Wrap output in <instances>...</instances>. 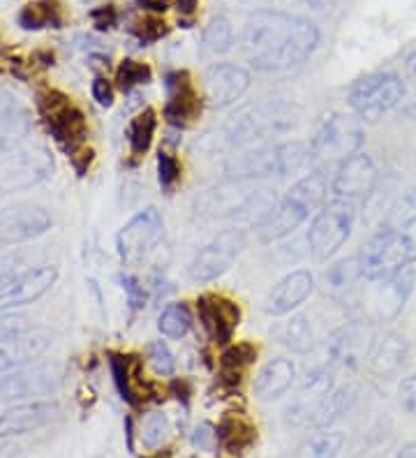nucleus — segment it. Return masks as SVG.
<instances>
[{
	"label": "nucleus",
	"mask_w": 416,
	"mask_h": 458,
	"mask_svg": "<svg viewBox=\"0 0 416 458\" xmlns=\"http://www.w3.org/2000/svg\"><path fill=\"white\" fill-rule=\"evenodd\" d=\"M201 86H204L206 106L227 109L248 93L250 72L236 63H216V65L206 67Z\"/></svg>",
	"instance_id": "dca6fc26"
},
{
	"label": "nucleus",
	"mask_w": 416,
	"mask_h": 458,
	"mask_svg": "<svg viewBox=\"0 0 416 458\" xmlns=\"http://www.w3.org/2000/svg\"><path fill=\"white\" fill-rule=\"evenodd\" d=\"M192 442H194V447L211 449L213 442H217L216 440V428H213L211 424H200L197 428H194Z\"/></svg>",
	"instance_id": "864d4df0"
},
{
	"label": "nucleus",
	"mask_w": 416,
	"mask_h": 458,
	"mask_svg": "<svg viewBox=\"0 0 416 458\" xmlns=\"http://www.w3.org/2000/svg\"><path fill=\"white\" fill-rule=\"evenodd\" d=\"M245 243H248V236H245L243 229L232 227L217 232L190 262V278L194 283L206 285V283H213L220 276H225L232 268V264L239 259L241 252L245 250Z\"/></svg>",
	"instance_id": "1a4fd4ad"
},
{
	"label": "nucleus",
	"mask_w": 416,
	"mask_h": 458,
	"mask_svg": "<svg viewBox=\"0 0 416 458\" xmlns=\"http://www.w3.org/2000/svg\"><path fill=\"white\" fill-rule=\"evenodd\" d=\"M146 361L156 370V375H162V377L176 373V357L165 341H153L146 345Z\"/></svg>",
	"instance_id": "c03bdc74"
},
{
	"label": "nucleus",
	"mask_w": 416,
	"mask_h": 458,
	"mask_svg": "<svg viewBox=\"0 0 416 458\" xmlns=\"http://www.w3.org/2000/svg\"><path fill=\"white\" fill-rule=\"evenodd\" d=\"M292 125H294L292 106L280 100L257 102V105H248L232 114L217 128L208 130L204 137L197 140V148L208 156H216V153L232 156V153L245 151L252 146L268 144L267 140L287 132Z\"/></svg>",
	"instance_id": "f03ea898"
},
{
	"label": "nucleus",
	"mask_w": 416,
	"mask_h": 458,
	"mask_svg": "<svg viewBox=\"0 0 416 458\" xmlns=\"http://www.w3.org/2000/svg\"><path fill=\"white\" fill-rule=\"evenodd\" d=\"M181 176H183V167L178 163V157L172 151L160 148V153H157V181H160L162 191L172 192Z\"/></svg>",
	"instance_id": "a18cd8bd"
},
{
	"label": "nucleus",
	"mask_w": 416,
	"mask_h": 458,
	"mask_svg": "<svg viewBox=\"0 0 416 458\" xmlns=\"http://www.w3.org/2000/svg\"><path fill=\"white\" fill-rule=\"evenodd\" d=\"M328 188H331V183H328L327 172L317 167L315 172L305 174L303 179L296 181V183L287 191V197L299 201L305 211H310L312 216H315V213L328 201Z\"/></svg>",
	"instance_id": "c756f323"
},
{
	"label": "nucleus",
	"mask_w": 416,
	"mask_h": 458,
	"mask_svg": "<svg viewBox=\"0 0 416 458\" xmlns=\"http://www.w3.org/2000/svg\"><path fill=\"white\" fill-rule=\"evenodd\" d=\"M93 19L100 29H109V26L116 23V10L114 7H100V10L93 12Z\"/></svg>",
	"instance_id": "5fc2aeb1"
},
{
	"label": "nucleus",
	"mask_w": 416,
	"mask_h": 458,
	"mask_svg": "<svg viewBox=\"0 0 416 458\" xmlns=\"http://www.w3.org/2000/svg\"><path fill=\"white\" fill-rule=\"evenodd\" d=\"M276 157H277V176H289L308 165H312L310 144L303 141H280L276 144Z\"/></svg>",
	"instance_id": "4c0bfd02"
},
{
	"label": "nucleus",
	"mask_w": 416,
	"mask_h": 458,
	"mask_svg": "<svg viewBox=\"0 0 416 458\" xmlns=\"http://www.w3.org/2000/svg\"><path fill=\"white\" fill-rule=\"evenodd\" d=\"M356 398H359V389H356V386H352V385L335 386L331 396H328L327 403L322 405V410L317 412V417H315V421H312L310 428H317V430L331 428V426L335 424L340 417H344V414L354 408Z\"/></svg>",
	"instance_id": "473e14b6"
},
{
	"label": "nucleus",
	"mask_w": 416,
	"mask_h": 458,
	"mask_svg": "<svg viewBox=\"0 0 416 458\" xmlns=\"http://www.w3.org/2000/svg\"><path fill=\"white\" fill-rule=\"evenodd\" d=\"M146 458H172V452H169V449H162V452L150 454V456H146Z\"/></svg>",
	"instance_id": "052dcab7"
},
{
	"label": "nucleus",
	"mask_w": 416,
	"mask_h": 458,
	"mask_svg": "<svg viewBox=\"0 0 416 458\" xmlns=\"http://www.w3.org/2000/svg\"><path fill=\"white\" fill-rule=\"evenodd\" d=\"M310 216L312 213L305 211L299 201L284 195L267 218L261 220L259 225H255V232L261 243H276V241H283L284 236L294 234L296 229L310 218Z\"/></svg>",
	"instance_id": "393cba45"
},
{
	"label": "nucleus",
	"mask_w": 416,
	"mask_h": 458,
	"mask_svg": "<svg viewBox=\"0 0 416 458\" xmlns=\"http://www.w3.org/2000/svg\"><path fill=\"white\" fill-rule=\"evenodd\" d=\"M156 130H157V114L156 109H150V106H146L144 112H139L137 116L130 121L128 144H130V153H132L134 157H144L146 153L150 151L153 140H156Z\"/></svg>",
	"instance_id": "f704fd0d"
},
{
	"label": "nucleus",
	"mask_w": 416,
	"mask_h": 458,
	"mask_svg": "<svg viewBox=\"0 0 416 458\" xmlns=\"http://www.w3.org/2000/svg\"><path fill=\"white\" fill-rule=\"evenodd\" d=\"M169 436V420L160 410H153L141 420V442L146 449H157Z\"/></svg>",
	"instance_id": "37998d69"
},
{
	"label": "nucleus",
	"mask_w": 416,
	"mask_h": 458,
	"mask_svg": "<svg viewBox=\"0 0 416 458\" xmlns=\"http://www.w3.org/2000/svg\"><path fill=\"white\" fill-rule=\"evenodd\" d=\"M90 90H93V100H98V105L111 106V102H114V86H111V81H106L105 77H98L93 86H90Z\"/></svg>",
	"instance_id": "603ef678"
},
{
	"label": "nucleus",
	"mask_w": 416,
	"mask_h": 458,
	"mask_svg": "<svg viewBox=\"0 0 416 458\" xmlns=\"http://www.w3.org/2000/svg\"><path fill=\"white\" fill-rule=\"evenodd\" d=\"M197 5H200V0H176V10L181 17H194V12H197Z\"/></svg>",
	"instance_id": "6e6d98bb"
},
{
	"label": "nucleus",
	"mask_w": 416,
	"mask_h": 458,
	"mask_svg": "<svg viewBox=\"0 0 416 458\" xmlns=\"http://www.w3.org/2000/svg\"><path fill=\"white\" fill-rule=\"evenodd\" d=\"M121 287L123 292L128 294V303L132 310H144L146 301H149V292H146V287L139 283L134 276H128V274H121Z\"/></svg>",
	"instance_id": "49530a36"
},
{
	"label": "nucleus",
	"mask_w": 416,
	"mask_h": 458,
	"mask_svg": "<svg viewBox=\"0 0 416 458\" xmlns=\"http://www.w3.org/2000/svg\"><path fill=\"white\" fill-rule=\"evenodd\" d=\"M273 338L277 341V345L287 347L292 352L303 354L308 352L315 343V334H312V325L308 315H289L287 319L277 322L271 329Z\"/></svg>",
	"instance_id": "7c9ffc66"
},
{
	"label": "nucleus",
	"mask_w": 416,
	"mask_h": 458,
	"mask_svg": "<svg viewBox=\"0 0 416 458\" xmlns=\"http://www.w3.org/2000/svg\"><path fill=\"white\" fill-rule=\"evenodd\" d=\"M216 440L225 454L243 456L257 442V426L243 412H227L217 424Z\"/></svg>",
	"instance_id": "bb28decb"
},
{
	"label": "nucleus",
	"mask_w": 416,
	"mask_h": 458,
	"mask_svg": "<svg viewBox=\"0 0 416 458\" xmlns=\"http://www.w3.org/2000/svg\"><path fill=\"white\" fill-rule=\"evenodd\" d=\"M51 229V216L47 208L35 204H19L0 211V246H17L35 241Z\"/></svg>",
	"instance_id": "f3484780"
},
{
	"label": "nucleus",
	"mask_w": 416,
	"mask_h": 458,
	"mask_svg": "<svg viewBox=\"0 0 416 458\" xmlns=\"http://www.w3.org/2000/svg\"><path fill=\"white\" fill-rule=\"evenodd\" d=\"M63 382L55 363H26L0 370V403H23L28 398L54 394Z\"/></svg>",
	"instance_id": "9d476101"
},
{
	"label": "nucleus",
	"mask_w": 416,
	"mask_h": 458,
	"mask_svg": "<svg viewBox=\"0 0 416 458\" xmlns=\"http://www.w3.org/2000/svg\"><path fill=\"white\" fill-rule=\"evenodd\" d=\"M26 262H23L21 255H7V258H0V290L7 287L12 280L17 278L21 271H26Z\"/></svg>",
	"instance_id": "09e8293b"
},
{
	"label": "nucleus",
	"mask_w": 416,
	"mask_h": 458,
	"mask_svg": "<svg viewBox=\"0 0 416 458\" xmlns=\"http://www.w3.org/2000/svg\"><path fill=\"white\" fill-rule=\"evenodd\" d=\"M162 236H165V220H162L160 211L153 207L144 208L123 225L116 234L118 258L125 264L139 262L156 250Z\"/></svg>",
	"instance_id": "f8f14e48"
},
{
	"label": "nucleus",
	"mask_w": 416,
	"mask_h": 458,
	"mask_svg": "<svg viewBox=\"0 0 416 458\" xmlns=\"http://www.w3.org/2000/svg\"><path fill=\"white\" fill-rule=\"evenodd\" d=\"M0 458H7V454H5V447H3V445H0Z\"/></svg>",
	"instance_id": "680f3d73"
},
{
	"label": "nucleus",
	"mask_w": 416,
	"mask_h": 458,
	"mask_svg": "<svg viewBox=\"0 0 416 458\" xmlns=\"http://www.w3.org/2000/svg\"><path fill=\"white\" fill-rule=\"evenodd\" d=\"M233 47V29L232 21L227 17H213L211 21L204 26L201 33V49L211 56H222L232 51Z\"/></svg>",
	"instance_id": "58836bf2"
},
{
	"label": "nucleus",
	"mask_w": 416,
	"mask_h": 458,
	"mask_svg": "<svg viewBox=\"0 0 416 458\" xmlns=\"http://www.w3.org/2000/svg\"><path fill=\"white\" fill-rule=\"evenodd\" d=\"M38 106L47 130L70 160L86 151L83 144L89 137V123L81 109L70 98L58 90H42L38 96Z\"/></svg>",
	"instance_id": "39448f33"
},
{
	"label": "nucleus",
	"mask_w": 416,
	"mask_h": 458,
	"mask_svg": "<svg viewBox=\"0 0 416 458\" xmlns=\"http://www.w3.org/2000/svg\"><path fill=\"white\" fill-rule=\"evenodd\" d=\"M257 345L252 343H236L229 345L220 357V380L229 386H239L245 370L257 361Z\"/></svg>",
	"instance_id": "2f4dec72"
},
{
	"label": "nucleus",
	"mask_w": 416,
	"mask_h": 458,
	"mask_svg": "<svg viewBox=\"0 0 416 458\" xmlns=\"http://www.w3.org/2000/svg\"><path fill=\"white\" fill-rule=\"evenodd\" d=\"M368 283L359 255L333 262L324 274V292L338 303H354L361 296V285Z\"/></svg>",
	"instance_id": "a878e982"
},
{
	"label": "nucleus",
	"mask_w": 416,
	"mask_h": 458,
	"mask_svg": "<svg viewBox=\"0 0 416 458\" xmlns=\"http://www.w3.org/2000/svg\"><path fill=\"white\" fill-rule=\"evenodd\" d=\"M354 220V201L335 199V197H333L331 201H327V204L312 216L310 229H308V234H305L308 250L312 252V258H315L317 262H327L328 258H333L352 236Z\"/></svg>",
	"instance_id": "6e6552de"
},
{
	"label": "nucleus",
	"mask_w": 416,
	"mask_h": 458,
	"mask_svg": "<svg viewBox=\"0 0 416 458\" xmlns=\"http://www.w3.org/2000/svg\"><path fill=\"white\" fill-rule=\"evenodd\" d=\"M366 141L363 121L356 114H331L310 140L312 165H340L361 151Z\"/></svg>",
	"instance_id": "0eeeda50"
},
{
	"label": "nucleus",
	"mask_w": 416,
	"mask_h": 458,
	"mask_svg": "<svg viewBox=\"0 0 416 458\" xmlns=\"http://www.w3.org/2000/svg\"><path fill=\"white\" fill-rule=\"evenodd\" d=\"M333 389H335V377H333L331 370H308L299 386V394H296L294 401L289 403L287 410H284L287 424L296 426V428H310L317 412L322 410V405L331 396Z\"/></svg>",
	"instance_id": "4468645a"
},
{
	"label": "nucleus",
	"mask_w": 416,
	"mask_h": 458,
	"mask_svg": "<svg viewBox=\"0 0 416 458\" xmlns=\"http://www.w3.org/2000/svg\"><path fill=\"white\" fill-rule=\"evenodd\" d=\"M379 183L378 165L368 153H354L335 167L331 179V192L335 199H368Z\"/></svg>",
	"instance_id": "2eb2a0df"
},
{
	"label": "nucleus",
	"mask_w": 416,
	"mask_h": 458,
	"mask_svg": "<svg viewBox=\"0 0 416 458\" xmlns=\"http://www.w3.org/2000/svg\"><path fill=\"white\" fill-rule=\"evenodd\" d=\"M132 33L137 35L139 42H144V45H150V42H156V39L165 38L166 35V23L160 21L156 17H149L144 21H139L132 26Z\"/></svg>",
	"instance_id": "de8ad7c7"
},
{
	"label": "nucleus",
	"mask_w": 416,
	"mask_h": 458,
	"mask_svg": "<svg viewBox=\"0 0 416 458\" xmlns=\"http://www.w3.org/2000/svg\"><path fill=\"white\" fill-rule=\"evenodd\" d=\"M344 445L340 430L322 428L301 447V458H335Z\"/></svg>",
	"instance_id": "a19ab883"
},
{
	"label": "nucleus",
	"mask_w": 416,
	"mask_h": 458,
	"mask_svg": "<svg viewBox=\"0 0 416 458\" xmlns=\"http://www.w3.org/2000/svg\"><path fill=\"white\" fill-rule=\"evenodd\" d=\"M378 334L372 329L370 319H352L331 331L327 338V357L333 366L343 369H359L370 359Z\"/></svg>",
	"instance_id": "9b49d317"
},
{
	"label": "nucleus",
	"mask_w": 416,
	"mask_h": 458,
	"mask_svg": "<svg viewBox=\"0 0 416 458\" xmlns=\"http://www.w3.org/2000/svg\"><path fill=\"white\" fill-rule=\"evenodd\" d=\"M157 329L165 338H172V341H181L192 329V313H190L188 303H166L162 308L160 318H157Z\"/></svg>",
	"instance_id": "c9c22d12"
},
{
	"label": "nucleus",
	"mask_w": 416,
	"mask_h": 458,
	"mask_svg": "<svg viewBox=\"0 0 416 458\" xmlns=\"http://www.w3.org/2000/svg\"><path fill=\"white\" fill-rule=\"evenodd\" d=\"M83 3H90V0H83Z\"/></svg>",
	"instance_id": "e2e57ef3"
},
{
	"label": "nucleus",
	"mask_w": 416,
	"mask_h": 458,
	"mask_svg": "<svg viewBox=\"0 0 416 458\" xmlns=\"http://www.w3.org/2000/svg\"><path fill=\"white\" fill-rule=\"evenodd\" d=\"M55 280H58V271L51 264L28 267L10 285L0 290V313H10L14 308L35 303L55 285Z\"/></svg>",
	"instance_id": "6ab92c4d"
},
{
	"label": "nucleus",
	"mask_w": 416,
	"mask_h": 458,
	"mask_svg": "<svg viewBox=\"0 0 416 458\" xmlns=\"http://www.w3.org/2000/svg\"><path fill=\"white\" fill-rule=\"evenodd\" d=\"M51 334L42 327H30L12 334L10 338L0 343V370L17 369L39 359L49 350Z\"/></svg>",
	"instance_id": "5701e85b"
},
{
	"label": "nucleus",
	"mask_w": 416,
	"mask_h": 458,
	"mask_svg": "<svg viewBox=\"0 0 416 458\" xmlns=\"http://www.w3.org/2000/svg\"><path fill=\"white\" fill-rule=\"evenodd\" d=\"M414 223H416V191H407L388 204L382 223H379V229L407 232Z\"/></svg>",
	"instance_id": "e433bc0d"
},
{
	"label": "nucleus",
	"mask_w": 416,
	"mask_h": 458,
	"mask_svg": "<svg viewBox=\"0 0 416 458\" xmlns=\"http://www.w3.org/2000/svg\"><path fill=\"white\" fill-rule=\"evenodd\" d=\"M412 271V268H410ZM410 271H405L398 278L391 280H368L370 287L366 290V294L361 292L359 299H363V310L366 315H370L372 319H395L403 308H405L407 296L412 292V280Z\"/></svg>",
	"instance_id": "aec40b11"
},
{
	"label": "nucleus",
	"mask_w": 416,
	"mask_h": 458,
	"mask_svg": "<svg viewBox=\"0 0 416 458\" xmlns=\"http://www.w3.org/2000/svg\"><path fill=\"white\" fill-rule=\"evenodd\" d=\"M407 354H410V345L405 335L386 331L384 335H378L370 359H368V369L375 375H394L403 369Z\"/></svg>",
	"instance_id": "c85d7f7f"
},
{
	"label": "nucleus",
	"mask_w": 416,
	"mask_h": 458,
	"mask_svg": "<svg viewBox=\"0 0 416 458\" xmlns=\"http://www.w3.org/2000/svg\"><path fill=\"white\" fill-rule=\"evenodd\" d=\"M19 23L26 30L61 29L63 7L58 0H33L19 14Z\"/></svg>",
	"instance_id": "72a5a7b5"
},
{
	"label": "nucleus",
	"mask_w": 416,
	"mask_h": 458,
	"mask_svg": "<svg viewBox=\"0 0 416 458\" xmlns=\"http://www.w3.org/2000/svg\"><path fill=\"white\" fill-rule=\"evenodd\" d=\"M403 96H405V84H403L400 74L391 72V70H379V72L356 79L350 86L347 102L361 121L378 123L379 118L394 112Z\"/></svg>",
	"instance_id": "423d86ee"
},
{
	"label": "nucleus",
	"mask_w": 416,
	"mask_h": 458,
	"mask_svg": "<svg viewBox=\"0 0 416 458\" xmlns=\"http://www.w3.org/2000/svg\"><path fill=\"white\" fill-rule=\"evenodd\" d=\"M165 118L166 123L176 128L178 132L190 125L201 116L204 112L206 100L200 96V90L194 89V81L190 72L185 70H174V72L165 74Z\"/></svg>",
	"instance_id": "ddd939ff"
},
{
	"label": "nucleus",
	"mask_w": 416,
	"mask_h": 458,
	"mask_svg": "<svg viewBox=\"0 0 416 458\" xmlns=\"http://www.w3.org/2000/svg\"><path fill=\"white\" fill-rule=\"evenodd\" d=\"M296 380V366L292 359L277 357L264 366L255 377V396L259 401H276L292 389Z\"/></svg>",
	"instance_id": "cd10ccee"
},
{
	"label": "nucleus",
	"mask_w": 416,
	"mask_h": 458,
	"mask_svg": "<svg viewBox=\"0 0 416 458\" xmlns=\"http://www.w3.org/2000/svg\"><path fill=\"white\" fill-rule=\"evenodd\" d=\"M28 322L26 318L21 315H12V313H0V343L10 338L12 334H17V331L26 329Z\"/></svg>",
	"instance_id": "3c124183"
},
{
	"label": "nucleus",
	"mask_w": 416,
	"mask_h": 458,
	"mask_svg": "<svg viewBox=\"0 0 416 458\" xmlns=\"http://www.w3.org/2000/svg\"><path fill=\"white\" fill-rule=\"evenodd\" d=\"M398 398L405 412L416 414V375L403 377V382H400L398 386Z\"/></svg>",
	"instance_id": "8fccbe9b"
},
{
	"label": "nucleus",
	"mask_w": 416,
	"mask_h": 458,
	"mask_svg": "<svg viewBox=\"0 0 416 458\" xmlns=\"http://www.w3.org/2000/svg\"><path fill=\"white\" fill-rule=\"evenodd\" d=\"M277 195L273 188L255 179L227 176L220 183L206 188L194 199V213L204 220L245 218L259 225L276 208Z\"/></svg>",
	"instance_id": "7ed1b4c3"
},
{
	"label": "nucleus",
	"mask_w": 416,
	"mask_h": 458,
	"mask_svg": "<svg viewBox=\"0 0 416 458\" xmlns=\"http://www.w3.org/2000/svg\"><path fill=\"white\" fill-rule=\"evenodd\" d=\"M359 259L366 280L398 278L416 264V241L407 232L378 229L361 246Z\"/></svg>",
	"instance_id": "20e7f679"
},
{
	"label": "nucleus",
	"mask_w": 416,
	"mask_h": 458,
	"mask_svg": "<svg viewBox=\"0 0 416 458\" xmlns=\"http://www.w3.org/2000/svg\"><path fill=\"white\" fill-rule=\"evenodd\" d=\"M197 315L208 341L216 345H229L241 325L239 303L222 294H201L197 299Z\"/></svg>",
	"instance_id": "a211bd4d"
},
{
	"label": "nucleus",
	"mask_w": 416,
	"mask_h": 458,
	"mask_svg": "<svg viewBox=\"0 0 416 458\" xmlns=\"http://www.w3.org/2000/svg\"><path fill=\"white\" fill-rule=\"evenodd\" d=\"M405 72L407 77H410L412 84L416 86V49L410 51V54L405 56Z\"/></svg>",
	"instance_id": "4d7b16f0"
},
{
	"label": "nucleus",
	"mask_w": 416,
	"mask_h": 458,
	"mask_svg": "<svg viewBox=\"0 0 416 458\" xmlns=\"http://www.w3.org/2000/svg\"><path fill=\"white\" fill-rule=\"evenodd\" d=\"M395 458H416V440L403 445V447L398 449V454H395Z\"/></svg>",
	"instance_id": "bf43d9fd"
},
{
	"label": "nucleus",
	"mask_w": 416,
	"mask_h": 458,
	"mask_svg": "<svg viewBox=\"0 0 416 458\" xmlns=\"http://www.w3.org/2000/svg\"><path fill=\"white\" fill-rule=\"evenodd\" d=\"M315 290V278L308 268H296L284 276L264 299V313L271 318H284L292 310L305 303V299Z\"/></svg>",
	"instance_id": "4be33fe9"
},
{
	"label": "nucleus",
	"mask_w": 416,
	"mask_h": 458,
	"mask_svg": "<svg viewBox=\"0 0 416 458\" xmlns=\"http://www.w3.org/2000/svg\"><path fill=\"white\" fill-rule=\"evenodd\" d=\"M150 77H153L150 67L141 61H132V58H125L116 70V81L125 93H132L139 86L149 84Z\"/></svg>",
	"instance_id": "79ce46f5"
},
{
	"label": "nucleus",
	"mask_w": 416,
	"mask_h": 458,
	"mask_svg": "<svg viewBox=\"0 0 416 458\" xmlns=\"http://www.w3.org/2000/svg\"><path fill=\"white\" fill-rule=\"evenodd\" d=\"M139 5L144 7V10L165 12L166 10V0H139Z\"/></svg>",
	"instance_id": "13d9d810"
},
{
	"label": "nucleus",
	"mask_w": 416,
	"mask_h": 458,
	"mask_svg": "<svg viewBox=\"0 0 416 458\" xmlns=\"http://www.w3.org/2000/svg\"><path fill=\"white\" fill-rule=\"evenodd\" d=\"M141 370V363L137 361V357H125V354H111V375H114V385H116L118 394H121L123 401L137 403L134 396V375H139Z\"/></svg>",
	"instance_id": "ea45409f"
},
{
	"label": "nucleus",
	"mask_w": 416,
	"mask_h": 458,
	"mask_svg": "<svg viewBox=\"0 0 416 458\" xmlns=\"http://www.w3.org/2000/svg\"><path fill=\"white\" fill-rule=\"evenodd\" d=\"M51 169V160L45 148H28L12 153L0 167V191H21L39 183Z\"/></svg>",
	"instance_id": "412c9836"
},
{
	"label": "nucleus",
	"mask_w": 416,
	"mask_h": 458,
	"mask_svg": "<svg viewBox=\"0 0 416 458\" xmlns=\"http://www.w3.org/2000/svg\"><path fill=\"white\" fill-rule=\"evenodd\" d=\"M58 412V405L49 401H23L0 412V437L28 436L45 428Z\"/></svg>",
	"instance_id": "b1692460"
},
{
	"label": "nucleus",
	"mask_w": 416,
	"mask_h": 458,
	"mask_svg": "<svg viewBox=\"0 0 416 458\" xmlns=\"http://www.w3.org/2000/svg\"><path fill=\"white\" fill-rule=\"evenodd\" d=\"M310 19L280 10H255L241 33V51L257 72H284L303 65L319 47Z\"/></svg>",
	"instance_id": "f257e3e1"
}]
</instances>
